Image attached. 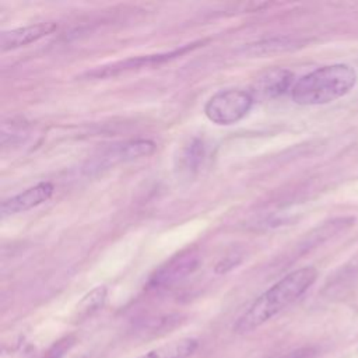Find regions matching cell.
Returning a JSON list of instances; mask_svg holds the SVG:
<instances>
[{"label": "cell", "instance_id": "1", "mask_svg": "<svg viewBox=\"0 0 358 358\" xmlns=\"http://www.w3.org/2000/svg\"><path fill=\"white\" fill-rule=\"evenodd\" d=\"M316 277L317 271L312 266L291 271L252 302L235 322L234 331L246 334L256 330L299 299L313 285Z\"/></svg>", "mask_w": 358, "mask_h": 358}, {"label": "cell", "instance_id": "2", "mask_svg": "<svg viewBox=\"0 0 358 358\" xmlns=\"http://www.w3.org/2000/svg\"><path fill=\"white\" fill-rule=\"evenodd\" d=\"M355 84L357 73L350 64H329L301 77L294 84L291 96L302 106L324 105L348 94Z\"/></svg>", "mask_w": 358, "mask_h": 358}, {"label": "cell", "instance_id": "3", "mask_svg": "<svg viewBox=\"0 0 358 358\" xmlns=\"http://www.w3.org/2000/svg\"><path fill=\"white\" fill-rule=\"evenodd\" d=\"M253 105V95L239 88L215 92L206 103L207 119L220 126H229L242 120Z\"/></svg>", "mask_w": 358, "mask_h": 358}, {"label": "cell", "instance_id": "4", "mask_svg": "<svg viewBox=\"0 0 358 358\" xmlns=\"http://www.w3.org/2000/svg\"><path fill=\"white\" fill-rule=\"evenodd\" d=\"M199 262L200 256L197 249H189L173 256L152 274L150 278V287L168 288L178 284L196 270Z\"/></svg>", "mask_w": 358, "mask_h": 358}, {"label": "cell", "instance_id": "5", "mask_svg": "<svg viewBox=\"0 0 358 358\" xmlns=\"http://www.w3.org/2000/svg\"><path fill=\"white\" fill-rule=\"evenodd\" d=\"M154 150H155V144L150 140H131L122 144H116L108 148L101 155V158L95 164V168L103 169V168L113 166L116 164L129 162L141 157H147V155H151Z\"/></svg>", "mask_w": 358, "mask_h": 358}, {"label": "cell", "instance_id": "6", "mask_svg": "<svg viewBox=\"0 0 358 358\" xmlns=\"http://www.w3.org/2000/svg\"><path fill=\"white\" fill-rule=\"evenodd\" d=\"M53 185L49 182H41L27 190L4 200L1 203V215H13L18 213L28 211L45 201H48L53 194Z\"/></svg>", "mask_w": 358, "mask_h": 358}, {"label": "cell", "instance_id": "7", "mask_svg": "<svg viewBox=\"0 0 358 358\" xmlns=\"http://www.w3.org/2000/svg\"><path fill=\"white\" fill-rule=\"evenodd\" d=\"M56 29H57V25L55 22H38V24L4 31L0 35V49L4 52V50L27 46L32 42H36L53 34Z\"/></svg>", "mask_w": 358, "mask_h": 358}, {"label": "cell", "instance_id": "8", "mask_svg": "<svg viewBox=\"0 0 358 358\" xmlns=\"http://www.w3.org/2000/svg\"><path fill=\"white\" fill-rule=\"evenodd\" d=\"M194 46H185L182 49H178L175 52L171 53H165V55H150V56H144V57H133V59H127L124 62H117L113 63L110 66H102L101 69L92 70L91 73H88L87 76L91 78H101V77H110V76H116L124 71H130V70H137V69H143L147 66H154V64H159L164 63L175 56H179L185 52H187L189 49H193Z\"/></svg>", "mask_w": 358, "mask_h": 358}, {"label": "cell", "instance_id": "9", "mask_svg": "<svg viewBox=\"0 0 358 358\" xmlns=\"http://www.w3.org/2000/svg\"><path fill=\"white\" fill-rule=\"evenodd\" d=\"M206 157V144L201 138L193 137L185 143L176 158H175V171L178 176L183 179H192L201 168Z\"/></svg>", "mask_w": 358, "mask_h": 358}, {"label": "cell", "instance_id": "10", "mask_svg": "<svg viewBox=\"0 0 358 358\" xmlns=\"http://www.w3.org/2000/svg\"><path fill=\"white\" fill-rule=\"evenodd\" d=\"M294 74L287 69H271L262 74L255 83V92L263 98H277L292 90Z\"/></svg>", "mask_w": 358, "mask_h": 358}, {"label": "cell", "instance_id": "11", "mask_svg": "<svg viewBox=\"0 0 358 358\" xmlns=\"http://www.w3.org/2000/svg\"><path fill=\"white\" fill-rule=\"evenodd\" d=\"M199 348V340L194 337H183L168 341L137 358H190Z\"/></svg>", "mask_w": 358, "mask_h": 358}, {"label": "cell", "instance_id": "12", "mask_svg": "<svg viewBox=\"0 0 358 358\" xmlns=\"http://www.w3.org/2000/svg\"><path fill=\"white\" fill-rule=\"evenodd\" d=\"M296 42L289 38H270L256 43H250L245 48V53L250 56H270L296 48Z\"/></svg>", "mask_w": 358, "mask_h": 358}, {"label": "cell", "instance_id": "13", "mask_svg": "<svg viewBox=\"0 0 358 358\" xmlns=\"http://www.w3.org/2000/svg\"><path fill=\"white\" fill-rule=\"evenodd\" d=\"M106 299V288L96 287L91 289L78 303V317H87L92 315L95 310H98Z\"/></svg>", "mask_w": 358, "mask_h": 358}, {"label": "cell", "instance_id": "14", "mask_svg": "<svg viewBox=\"0 0 358 358\" xmlns=\"http://www.w3.org/2000/svg\"><path fill=\"white\" fill-rule=\"evenodd\" d=\"M74 344V337L67 336L60 338L57 343H55L52 347H49L39 358H63L67 351L73 347Z\"/></svg>", "mask_w": 358, "mask_h": 358}]
</instances>
